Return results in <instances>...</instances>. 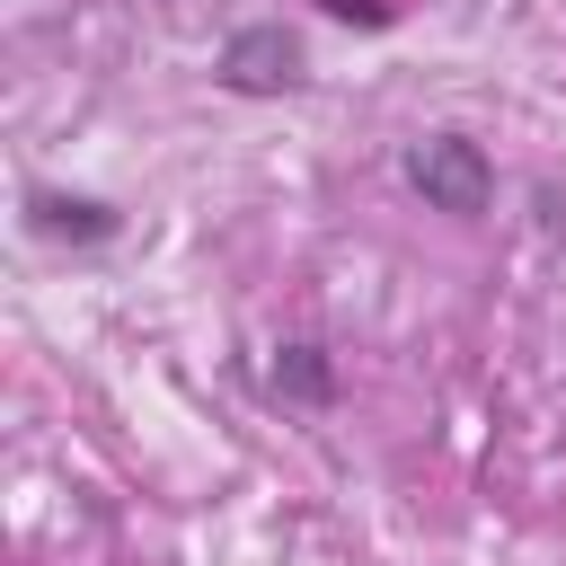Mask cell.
Segmentation results:
<instances>
[{
  "label": "cell",
  "instance_id": "obj_5",
  "mask_svg": "<svg viewBox=\"0 0 566 566\" xmlns=\"http://www.w3.org/2000/svg\"><path fill=\"white\" fill-rule=\"evenodd\" d=\"M327 18H354V27H389L398 18V0H318Z\"/></svg>",
  "mask_w": 566,
  "mask_h": 566
},
{
  "label": "cell",
  "instance_id": "obj_1",
  "mask_svg": "<svg viewBox=\"0 0 566 566\" xmlns=\"http://www.w3.org/2000/svg\"><path fill=\"white\" fill-rule=\"evenodd\" d=\"M398 168H407V186L433 203V212H486V195H495V168H486V150L478 142H460V133H424V142H407L398 150Z\"/></svg>",
  "mask_w": 566,
  "mask_h": 566
},
{
  "label": "cell",
  "instance_id": "obj_4",
  "mask_svg": "<svg viewBox=\"0 0 566 566\" xmlns=\"http://www.w3.org/2000/svg\"><path fill=\"white\" fill-rule=\"evenodd\" d=\"M274 389H292V398H327V363H318V345H283V363H274Z\"/></svg>",
  "mask_w": 566,
  "mask_h": 566
},
{
  "label": "cell",
  "instance_id": "obj_2",
  "mask_svg": "<svg viewBox=\"0 0 566 566\" xmlns=\"http://www.w3.org/2000/svg\"><path fill=\"white\" fill-rule=\"evenodd\" d=\"M221 80H230L239 97H283V88H301V35H283V27H239V35L221 44Z\"/></svg>",
  "mask_w": 566,
  "mask_h": 566
},
{
  "label": "cell",
  "instance_id": "obj_3",
  "mask_svg": "<svg viewBox=\"0 0 566 566\" xmlns=\"http://www.w3.org/2000/svg\"><path fill=\"white\" fill-rule=\"evenodd\" d=\"M27 221L44 230V239H115V212L106 203H62V195H27Z\"/></svg>",
  "mask_w": 566,
  "mask_h": 566
}]
</instances>
